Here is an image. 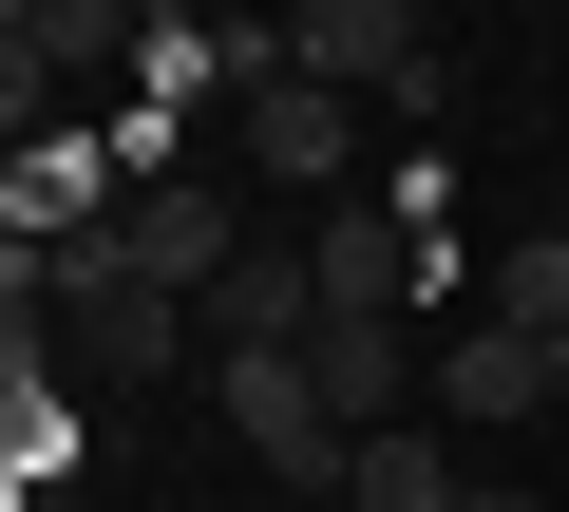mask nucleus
Wrapping results in <instances>:
<instances>
[{"label":"nucleus","mask_w":569,"mask_h":512,"mask_svg":"<svg viewBox=\"0 0 569 512\" xmlns=\"http://www.w3.org/2000/svg\"><path fill=\"white\" fill-rule=\"evenodd\" d=\"M133 77H152V114H190V96H266L284 77V20H133Z\"/></svg>","instance_id":"nucleus-5"},{"label":"nucleus","mask_w":569,"mask_h":512,"mask_svg":"<svg viewBox=\"0 0 569 512\" xmlns=\"http://www.w3.org/2000/svg\"><path fill=\"white\" fill-rule=\"evenodd\" d=\"M96 58H133V20H114V0H20V20H0V114H20V133H58V96H77Z\"/></svg>","instance_id":"nucleus-4"},{"label":"nucleus","mask_w":569,"mask_h":512,"mask_svg":"<svg viewBox=\"0 0 569 512\" xmlns=\"http://www.w3.org/2000/svg\"><path fill=\"white\" fill-rule=\"evenodd\" d=\"M209 418H228V436H247V455H266L284 493H342V455H361V436L323 418V380H305V342H284V361H209Z\"/></svg>","instance_id":"nucleus-2"},{"label":"nucleus","mask_w":569,"mask_h":512,"mask_svg":"<svg viewBox=\"0 0 569 512\" xmlns=\"http://www.w3.org/2000/svg\"><path fill=\"white\" fill-rule=\"evenodd\" d=\"M20 512H96V493H20Z\"/></svg>","instance_id":"nucleus-10"},{"label":"nucleus","mask_w":569,"mask_h":512,"mask_svg":"<svg viewBox=\"0 0 569 512\" xmlns=\"http://www.w3.org/2000/svg\"><path fill=\"white\" fill-rule=\"evenodd\" d=\"M550 399H569V342H512L493 304L437 342V436H456V455H475V436H512V418H550Z\"/></svg>","instance_id":"nucleus-3"},{"label":"nucleus","mask_w":569,"mask_h":512,"mask_svg":"<svg viewBox=\"0 0 569 512\" xmlns=\"http://www.w3.org/2000/svg\"><path fill=\"white\" fill-rule=\"evenodd\" d=\"M284 77H323V96H399V114H437V96H456L418 0H305V20H284Z\"/></svg>","instance_id":"nucleus-1"},{"label":"nucleus","mask_w":569,"mask_h":512,"mask_svg":"<svg viewBox=\"0 0 569 512\" xmlns=\"http://www.w3.org/2000/svg\"><path fill=\"white\" fill-rule=\"evenodd\" d=\"M284 512H342V493H284Z\"/></svg>","instance_id":"nucleus-11"},{"label":"nucleus","mask_w":569,"mask_h":512,"mask_svg":"<svg viewBox=\"0 0 569 512\" xmlns=\"http://www.w3.org/2000/svg\"><path fill=\"white\" fill-rule=\"evenodd\" d=\"M114 247H133V267H152L171 304H209V285L247 267V228H228V209H209L190 171H171V190H133V209H114Z\"/></svg>","instance_id":"nucleus-7"},{"label":"nucleus","mask_w":569,"mask_h":512,"mask_svg":"<svg viewBox=\"0 0 569 512\" xmlns=\"http://www.w3.org/2000/svg\"><path fill=\"white\" fill-rule=\"evenodd\" d=\"M493 323L512 342H569V228H512L493 247Z\"/></svg>","instance_id":"nucleus-9"},{"label":"nucleus","mask_w":569,"mask_h":512,"mask_svg":"<svg viewBox=\"0 0 569 512\" xmlns=\"http://www.w3.org/2000/svg\"><path fill=\"white\" fill-rule=\"evenodd\" d=\"M342 152H361V96H323V77H266L247 96V171L266 190H342ZM361 209V190H342Z\"/></svg>","instance_id":"nucleus-6"},{"label":"nucleus","mask_w":569,"mask_h":512,"mask_svg":"<svg viewBox=\"0 0 569 512\" xmlns=\"http://www.w3.org/2000/svg\"><path fill=\"white\" fill-rule=\"evenodd\" d=\"M475 474H493V455H456L437 418H399V436L342 455V512H475Z\"/></svg>","instance_id":"nucleus-8"}]
</instances>
